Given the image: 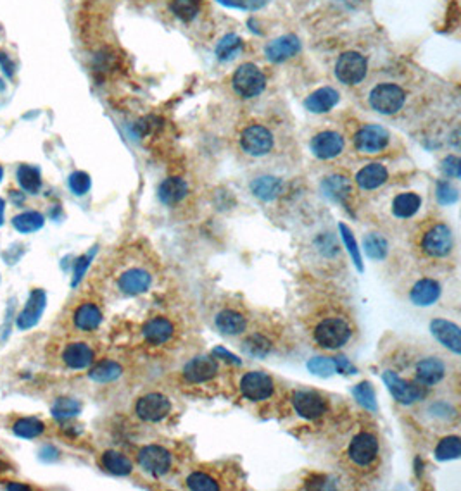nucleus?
<instances>
[{
  "label": "nucleus",
  "mask_w": 461,
  "mask_h": 491,
  "mask_svg": "<svg viewBox=\"0 0 461 491\" xmlns=\"http://www.w3.org/2000/svg\"><path fill=\"white\" fill-rule=\"evenodd\" d=\"M137 414L147 423H158L171 412V402L161 393L143 395L137 402Z\"/></svg>",
  "instance_id": "obj_15"
},
{
  "label": "nucleus",
  "mask_w": 461,
  "mask_h": 491,
  "mask_svg": "<svg viewBox=\"0 0 461 491\" xmlns=\"http://www.w3.org/2000/svg\"><path fill=\"white\" fill-rule=\"evenodd\" d=\"M353 395H354V398H356L365 408H368V410L375 412L378 408L377 400H375V390H373V386L370 385V383L363 381V383H360V385L354 386Z\"/></svg>",
  "instance_id": "obj_45"
},
{
  "label": "nucleus",
  "mask_w": 461,
  "mask_h": 491,
  "mask_svg": "<svg viewBox=\"0 0 461 491\" xmlns=\"http://www.w3.org/2000/svg\"><path fill=\"white\" fill-rule=\"evenodd\" d=\"M430 331L444 346L455 352L456 356L461 352V336L460 328L455 323L446 319H434L430 323Z\"/></svg>",
  "instance_id": "obj_22"
},
{
  "label": "nucleus",
  "mask_w": 461,
  "mask_h": 491,
  "mask_svg": "<svg viewBox=\"0 0 461 491\" xmlns=\"http://www.w3.org/2000/svg\"><path fill=\"white\" fill-rule=\"evenodd\" d=\"M292 407L304 419H320L327 414L328 403L322 395L315 391H294L292 393Z\"/></svg>",
  "instance_id": "obj_12"
},
{
  "label": "nucleus",
  "mask_w": 461,
  "mask_h": 491,
  "mask_svg": "<svg viewBox=\"0 0 461 491\" xmlns=\"http://www.w3.org/2000/svg\"><path fill=\"white\" fill-rule=\"evenodd\" d=\"M188 193V185L182 178H168L158 190L159 200L166 205H175L185 199Z\"/></svg>",
  "instance_id": "obj_30"
},
{
  "label": "nucleus",
  "mask_w": 461,
  "mask_h": 491,
  "mask_svg": "<svg viewBox=\"0 0 461 491\" xmlns=\"http://www.w3.org/2000/svg\"><path fill=\"white\" fill-rule=\"evenodd\" d=\"M121 373H123V369L118 362L102 361V362H98L96 367L90 369L88 376L97 383H111L121 376Z\"/></svg>",
  "instance_id": "obj_36"
},
{
  "label": "nucleus",
  "mask_w": 461,
  "mask_h": 491,
  "mask_svg": "<svg viewBox=\"0 0 461 491\" xmlns=\"http://www.w3.org/2000/svg\"><path fill=\"white\" fill-rule=\"evenodd\" d=\"M4 178V167H2V164H0V181H2Z\"/></svg>",
  "instance_id": "obj_59"
},
{
  "label": "nucleus",
  "mask_w": 461,
  "mask_h": 491,
  "mask_svg": "<svg viewBox=\"0 0 461 491\" xmlns=\"http://www.w3.org/2000/svg\"><path fill=\"white\" fill-rule=\"evenodd\" d=\"M68 185L75 195H85V193L90 190V185H92V181H90V176L86 175V172L76 171V172H73L71 176H69Z\"/></svg>",
  "instance_id": "obj_47"
},
{
  "label": "nucleus",
  "mask_w": 461,
  "mask_h": 491,
  "mask_svg": "<svg viewBox=\"0 0 461 491\" xmlns=\"http://www.w3.org/2000/svg\"><path fill=\"white\" fill-rule=\"evenodd\" d=\"M2 90H4V81L0 80V92H2Z\"/></svg>",
  "instance_id": "obj_60"
},
{
  "label": "nucleus",
  "mask_w": 461,
  "mask_h": 491,
  "mask_svg": "<svg viewBox=\"0 0 461 491\" xmlns=\"http://www.w3.org/2000/svg\"><path fill=\"white\" fill-rule=\"evenodd\" d=\"M333 364H335L337 373H343V374H354V373H356V367H354L351 362H349L348 358H344V357H335V358H333Z\"/></svg>",
  "instance_id": "obj_52"
},
{
  "label": "nucleus",
  "mask_w": 461,
  "mask_h": 491,
  "mask_svg": "<svg viewBox=\"0 0 461 491\" xmlns=\"http://www.w3.org/2000/svg\"><path fill=\"white\" fill-rule=\"evenodd\" d=\"M240 147L249 155H266L273 148V135H271L268 128L261 125H250L240 133Z\"/></svg>",
  "instance_id": "obj_6"
},
{
  "label": "nucleus",
  "mask_w": 461,
  "mask_h": 491,
  "mask_svg": "<svg viewBox=\"0 0 461 491\" xmlns=\"http://www.w3.org/2000/svg\"><path fill=\"white\" fill-rule=\"evenodd\" d=\"M187 486L196 491H218L221 488L220 482L211 474L204 472V470H193L191 476L187 477Z\"/></svg>",
  "instance_id": "obj_40"
},
{
  "label": "nucleus",
  "mask_w": 461,
  "mask_h": 491,
  "mask_svg": "<svg viewBox=\"0 0 461 491\" xmlns=\"http://www.w3.org/2000/svg\"><path fill=\"white\" fill-rule=\"evenodd\" d=\"M265 2H266V0H247V2H245V6L254 7V9H258V7L265 6Z\"/></svg>",
  "instance_id": "obj_55"
},
{
  "label": "nucleus",
  "mask_w": 461,
  "mask_h": 491,
  "mask_svg": "<svg viewBox=\"0 0 461 491\" xmlns=\"http://www.w3.org/2000/svg\"><path fill=\"white\" fill-rule=\"evenodd\" d=\"M9 490H30V486H26V485H9L7 486Z\"/></svg>",
  "instance_id": "obj_58"
},
{
  "label": "nucleus",
  "mask_w": 461,
  "mask_h": 491,
  "mask_svg": "<svg viewBox=\"0 0 461 491\" xmlns=\"http://www.w3.org/2000/svg\"><path fill=\"white\" fill-rule=\"evenodd\" d=\"M81 405L78 400L73 398H57L56 403L52 405V415L56 419H69L80 414Z\"/></svg>",
  "instance_id": "obj_44"
},
{
  "label": "nucleus",
  "mask_w": 461,
  "mask_h": 491,
  "mask_svg": "<svg viewBox=\"0 0 461 491\" xmlns=\"http://www.w3.org/2000/svg\"><path fill=\"white\" fill-rule=\"evenodd\" d=\"M73 323L81 331H93L102 323V311L97 304L85 302L78 305L73 314Z\"/></svg>",
  "instance_id": "obj_26"
},
{
  "label": "nucleus",
  "mask_w": 461,
  "mask_h": 491,
  "mask_svg": "<svg viewBox=\"0 0 461 491\" xmlns=\"http://www.w3.org/2000/svg\"><path fill=\"white\" fill-rule=\"evenodd\" d=\"M340 464L354 477L373 476L382 465V440L375 426H360L349 436L340 453Z\"/></svg>",
  "instance_id": "obj_2"
},
{
  "label": "nucleus",
  "mask_w": 461,
  "mask_h": 491,
  "mask_svg": "<svg viewBox=\"0 0 461 491\" xmlns=\"http://www.w3.org/2000/svg\"><path fill=\"white\" fill-rule=\"evenodd\" d=\"M93 254H96V249L90 252V254H86V255H83V257L78 259V262H76V266H75V278H73V286H76V284L81 281V278H83L86 267L90 266V261H92Z\"/></svg>",
  "instance_id": "obj_50"
},
{
  "label": "nucleus",
  "mask_w": 461,
  "mask_h": 491,
  "mask_svg": "<svg viewBox=\"0 0 461 491\" xmlns=\"http://www.w3.org/2000/svg\"><path fill=\"white\" fill-rule=\"evenodd\" d=\"M425 414L430 420L439 424H451L458 418L456 407L452 405V403L446 402V400H435V402H430L429 405L425 407Z\"/></svg>",
  "instance_id": "obj_32"
},
{
  "label": "nucleus",
  "mask_w": 461,
  "mask_h": 491,
  "mask_svg": "<svg viewBox=\"0 0 461 491\" xmlns=\"http://www.w3.org/2000/svg\"><path fill=\"white\" fill-rule=\"evenodd\" d=\"M461 453V440L460 436H447L440 440L437 448H435V457L439 460H452L458 459Z\"/></svg>",
  "instance_id": "obj_41"
},
{
  "label": "nucleus",
  "mask_w": 461,
  "mask_h": 491,
  "mask_svg": "<svg viewBox=\"0 0 461 491\" xmlns=\"http://www.w3.org/2000/svg\"><path fill=\"white\" fill-rule=\"evenodd\" d=\"M311 150L318 159H333L344 150V138L337 131H322L311 140Z\"/></svg>",
  "instance_id": "obj_18"
},
{
  "label": "nucleus",
  "mask_w": 461,
  "mask_h": 491,
  "mask_svg": "<svg viewBox=\"0 0 461 491\" xmlns=\"http://www.w3.org/2000/svg\"><path fill=\"white\" fill-rule=\"evenodd\" d=\"M101 464L108 472L116 474V476H128L131 470H133V464H131L128 457L119 452H114V450H108V452L102 453Z\"/></svg>",
  "instance_id": "obj_31"
},
{
  "label": "nucleus",
  "mask_w": 461,
  "mask_h": 491,
  "mask_svg": "<svg viewBox=\"0 0 461 491\" xmlns=\"http://www.w3.org/2000/svg\"><path fill=\"white\" fill-rule=\"evenodd\" d=\"M4 210H6V202L0 199V226L4 224Z\"/></svg>",
  "instance_id": "obj_57"
},
{
  "label": "nucleus",
  "mask_w": 461,
  "mask_h": 491,
  "mask_svg": "<svg viewBox=\"0 0 461 491\" xmlns=\"http://www.w3.org/2000/svg\"><path fill=\"white\" fill-rule=\"evenodd\" d=\"M143 338L152 345H163L168 343L171 340V336L175 335V326L168 317L158 316L152 317L143 324Z\"/></svg>",
  "instance_id": "obj_21"
},
{
  "label": "nucleus",
  "mask_w": 461,
  "mask_h": 491,
  "mask_svg": "<svg viewBox=\"0 0 461 491\" xmlns=\"http://www.w3.org/2000/svg\"><path fill=\"white\" fill-rule=\"evenodd\" d=\"M440 295V284L432 278H423L413 284L410 290V300L418 307H427L437 302Z\"/></svg>",
  "instance_id": "obj_25"
},
{
  "label": "nucleus",
  "mask_w": 461,
  "mask_h": 491,
  "mask_svg": "<svg viewBox=\"0 0 461 491\" xmlns=\"http://www.w3.org/2000/svg\"><path fill=\"white\" fill-rule=\"evenodd\" d=\"M366 69H368V64H366V59L361 53L345 52L337 61L335 74L340 83L356 85L365 80Z\"/></svg>",
  "instance_id": "obj_8"
},
{
  "label": "nucleus",
  "mask_w": 461,
  "mask_h": 491,
  "mask_svg": "<svg viewBox=\"0 0 461 491\" xmlns=\"http://www.w3.org/2000/svg\"><path fill=\"white\" fill-rule=\"evenodd\" d=\"M247 314L238 307H225L216 314L215 324L223 335H242L247 329Z\"/></svg>",
  "instance_id": "obj_17"
},
{
  "label": "nucleus",
  "mask_w": 461,
  "mask_h": 491,
  "mask_svg": "<svg viewBox=\"0 0 461 491\" xmlns=\"http://www.w3.org/2000/svg\"><path fill=\"white\" fill-rule=\"evenodd\" d=\"M365 252L373 261H382V259H385L387 252H389V243L382 234L370 233L365 237Z\"/></svg>",
  "instance_id": "obj_38"
},
{
  "label": "nucleus",
  "mask_w": 461,
  "mask_h": 491,
  "mask_svg": "<svg viewBox=\"0 0 461 491\" xmlns=\"http://www.w3.org/2000/svg\"><path fill=\"white\" fill-rule=\"evenodd\" d=\"M221 2L226 4V6H233V7H245V2H242V0H221Z\"/></svg>",
  "instance_id": "obj_56"
},
{
  "label": "nucleus",
  "mask_w": 461,
  "mask_h": 491,
  "mask_svg": "<svg viewBox=\"0 0 461 491\" xmlns=\"http://www.w3.org/2000/svg\"><path fill=\"white\" fill-rule=\"evenodd\" d=\"M213 353H215V356H221V357L225 358V361H226V358H228V361H232L233 364H240V361H238L235 356H232V353L226 352V350H223V348H216Z\"/></svg>",
  "instance_id": "obj_54"
},
{
  "label": "nucleus",
  "mask_w": 461,
  "mask_h": 491,
  "mask_svg": "<svg viewBox=\"0 0 461 491\" xmlns=\"http://www.w3.org/2000/svg\"><path fill=\"white\" fill-rule=\"evenodd\" d=\"M442 171L446 172L447 176H452V178H460L461 160L456 155L446 157V159H444V162H442Z\"/></svg>",
  "instance_id": "obj_51"
},
{
  "label": "nucleus",
  "mask_w": 461,
  "mask_h": 491,
  "mask_svg": "<svg viewBox=\"0 0 461 491\" xmlns=\"http://www.w3.org/2000/svg\"><path fill=\"white\" fill-rule=\"evenodd\" d=\"M275 383L266 373L261 371H250L245 373L240 379V391L247 400L253 402H263L268 400L273 395Z\"/></svg>",
  "instance_id": "obj_10"
},
{
  "label": "nucleus",
  "mask_w": 461,
  "mask_h": 491,
  "mask_svg": "<svg viewBox=\"0 0 461 491\" xmlns=\"http://www.w3.org/2000/svg\"><path fill=\"white\" fill-rule=\"evenodd\" d=\"M63 361L71 369H85L93 362L92 346L85 341H73L64 348Z\"/></svg>",
  "instance_id": "obj_24"
},
{
  "label": "nucleus",
  "mask_w": 461,
  "mask_h": 491,
  "mask_svg": "<svg viewBox=\"0 0 461 491\" xmlns=\"http://www.w3.org/2000/svg\"><path fill=\"white\" fill-rule=\"evenodd\" d=\"M339 229H340V233H343V238H344V242H345V247H348V250H349V254H351V257H353L354 264H356L358 269L363 271V266H361V255H360V250H358L356 240H354L351 229H349L345 224H339Z\"/></svg>",
  "instance_id": "obj_48"
},
{
  "label": "nucleus",
  "mask_w": 461,
  "mask_h": 491,
  "mask_svg": "<svg viewBox=\"0 0 461 491\" xmlns=\"http://www.w3.org/2000/svg\"><path fill=\"white\" fill-rule=\"evenodd\" d=\"M140 467L152 476H164L171 469V453L161 445H147L137 455Z\"/></svg>",
  "instance_id": "obj_11"
},
{
  "label": "nucleus",
  "mask_w": 461,
  "mask_h": 491,
  "mask_svg": "<svg viewBox=\"0 0 461 491\" xmlns=\"http://www.w3.org/2000/svg\"><path fill=\"white\" fill-rule=\"evenodd\" d=\"M244 350L249 356L254 357H266L271 350V341L268 340V336H265L263 333H253L245 338L244 341Z\"/></svg>",
  "instance_id": "obj_39"
},
{
  "label": "nucleus",
  "mask_w": 461,
  "mask_h": 491,
  "mask_svg": "<svg viewBox=\"0 0 461 491\" xmlns=\"http://www.w3.org/2000/svg\"><path fill=\"white\" fill-rule=\"evenodd\" d=\"M300 51V42L298 36L294 35H285L282 38L273 40V42L266 45L265 52L266 57L271 63H282V61L290 59L295 53Z\"/></svg>",
  "instance_id": "obj_23"
},
{
  "label": "nucleus",
  "mask_w": 461,
  "mask_h": 491,
  "mask_svg": "<svg viewBox=\"0 0 461 491\" xmlns=\"http://www.w3.org/2000/svg\"><path fill=\"white\" fill-rule=\"evenodd\" d=\"M220 371L216 358L213 357H196L183 367V378L188 383H204L213 379Z\"/></svg>",
  "instance_id": "obj_19"
},
{
  "label": "nucleus",
  "mask_w": 461,
  "mask_h": 491,
  "mask_svg": "<svg viewBox=\"0 0 461 491\" xmlns=\"http://www.w3.org/2000/svg\"><path fill=\"white\" fill-rule=\"evenodd\" d=\"M16 176H18L19 187H21L26 193L35 195V193H39L40 188H42V175H40L39 167L23 164V166L18 167Z\"/></svg>",
  "instance_id": "obj_34"
},
{
  "label": "nucleus",
  "mask_w": 461,
  "mask_h": 491,
  "mask_svg": "<svg viewBox=\"0 0 461 491\" xmlns=\"http://www.w3.org/2000/svg\"><path fill=\"white\" fill-rule=\"evenodd\" d=\"M415 252L427 261L447 259L455 250V237L447 222L439 219L423 221L415 233Z\"/></svg>",
  "instance_id": "obj_3"
},
{
  "label": "nucleus",
  "mask_w": 461,
  "mask_h": 491,
  "mask_svg": "<svg viewBox=\"0 0 461 491\" xmlns=\"http://www.w3.org/2000/svg\"><path fill=\"white\" fill-rule=\"evenodd\" d=\"M390 135L385 128L378 125H366L354 136V145L361 154H378L389 145Z\"/></svg>",
  "instance_id": "obj_13"
},
{
  "label": "nucleus",
  "mask_w": 461,
  "mask_h": 491,
  "mask_svg": "<svg viewBox=\"0 0 461 491\" xmlns=\"http://www.w3.org/2000/svg\"><path fill=\"white\" fill-rule=\"evenodd\" d=\"M154 281V274L146 266H130L118 274V288L126 295L147 291Z\"/></svg>",
  "instance_id": "obj_7"
},
{
  "label": "nucleus",
  "mask_w": 461,
  "mask_h": 491,
  "mask_svg": "<svg viewBox=\"0 0 461 491\" xmlns=\"http://www.w3.org/2000/svg\"><path fill=\"white\" fill-rule=\"evenodd\" d=\"M437 200L442 205H451L458 200V190L450 181H439L437 183Z\"/></svg>",
  "instance_id": "obj_49"
},
{
  "label": "nucleus",
  "mask_w": 461,
  "mask_h": 491,
  "mask_svg": "<svg viewBox=\"0 0 461 491\" xmlns=\"http://www.w3.org/2000/svg\"><path fill=\"white\" fill-rule=\"evenodd\" d=\"M337 102H339V92L330 88V86H325V88L313 92L310 97L306 98L304 105H306V109L311 110V113L323 114L333 109V107L337 105Z\"/></svg>",
  "instance_id": "obj_27"
},
{
  "label": "nucleus",
  "mask_w": 461,
  "mask_h": 491,
  "mask_svg": "<svg viewBox=\"0 0 461 491\" xmlns=\"http://www.w3.org/2000/svg\"><path fill=\"white\" fill-rule=\"evenodd\" d=\"M389 180V172L382 164H368L358 172L356 183L361 190H375Z\"/></svg>",
  "instance_id": "obj_29"
},
{
  "label": "nucleus",
  "mask_w": 461,
  "mask_h": 491,
  "mask_svg": "<svg viewBox=\"0 0 461 491\" xmlns=\"http://www.w3.org/2000/svg\"><path fill=\"white\" fill-rule=\"evenodd\" d=\"M45 305H47V295H45L44 290L40 288H35L30 293V299H28L26 305L21 312H19L18 319H16V324H18L19 329H31L33 326L39 324L40 317L45 311Z\"/></svg>",
  "instance_id": "obj_16"
},
{
  "label": "nucleus",
  "mask_w": 461,
  "mask_h": 491,
  "mask_svg": "<svg viewBox=\"0 0 461 491\" xmlns=\"http://www.w3.org/2000/svg\"><path fill=\"white\" fill-rule=\"evenodd\" d=\"M44 429H45V424L36 418H23V419L16 420L14 426H12L14 435L24 440L36 438V436L42 435Z\"/></svg>",
  "instance_id": "obj_37"
},
{
  "label": "nucleus",
  "mask_w": 461,
  "mask_h": 491,
  "mask_svg": "<svg viewBox=\"0 0 461 491\" xmlns=\"http://www.w3.org/2000/svg\"><path fill=\"white\" fill-rule=\"evenodd\" d=\"M384 381L390 393H392V397L399 403H405V405H411V403L418 402V400H422L427 395L425 386L406 381V379L399 378L394 371H385Z\"/></svg>",
  "instance_id": "obj_9"
},
{
  "label": "nucleus",
  "mask_w": 461,
  "mask_h": 491,
  "mask_svg": "<svg viewBox=\"0 0 461 491\" xmlns=\"http://www.w3.org/2000/svg\"><path fill=\"white\" fill-rule=\"evenodd\" d=\"M446 376V364L437 356L422 357L417 362L413 371V378L417 385L422 386H435Z\"/></svg>",
  "instance_id": "obj_14"
},
{
  "label": "nucleus",
  "mask_w": 461,
  "mask_h": 491,
  "mask_svg": "<svg viewBox=\"0 0 461 491\" xmlns=\"http://www.w3.org/2000/svg\"><path fill=\"white\" fill-rule=\"evenodd\" d=\"M420 205H422V199L417 193H401L392 202V214L399 219H407L418 212Z\"/></svg>",
  "instance_id": "obj_33"
},
{
  "label": "nucleus",
  "mask_w": 461,
  "mask_h": 491,
  "mask_svg": "<svg viewBox=\"0 0 461 491\" xmlns=\"http://www.w3.org/2000/svg\"><path fill=\"white\" fill-rule=\"evenodd\" d=\"M283 183L280 178L275 176H259L250 183V192L254 197H258L259 200L270 202L275 200L282 193Z\"/></svg>",
  "instance_id": "obj_28"
},
{
  "label": "nucleus",
  "mask_w": 461,
  "mask_h": 491,
  "mask_svg": "<svg viewBox=\"0 0 461 491\" xmlns=\"http://www.w3.org/2000/svg\"><path fill=\"white\" fill-rule=\"evenodd\" d=\"M173 14L182 21H192L199 14V0H173L170 4Z\"/></svg>",
  "instance_id": "obj_43"
},
{
  "label": "nucleus",
  "mask_w": 461,
  "mask_h": 491,
  "mask_svg": "<svg viewBox=\"0 0 461 491\" xmlns=\"http://www.w3.org/2000/svg\"><path fill=\"white\" fill-rule=\"evenodd\" d=\"M0 66H2L4 73L7 74V76H12L14 74V63L9 59V56L4 52H0Z\"/></svg>",
  "instance_id": "obj_53"
},
{
  "label": "nucleus",
  "mask_w": 461,
  "mask_h": 491,
  "mask_svg": "<svg viewBox=\"0 0 461 491\" xmlns=\"http://www.w3.org/2000/svg\"><path fill=\"white\" fill-rule=\"evenodd\" d=\"M322 192L325 197L337 202V204L348 205L353 195V183L348 176L332 175L322 181Z\"/></svg>",
  "instance_id": "obj_20"
},
{
  "label": "nucleus",
  "mask_w": 461,
  "mask_h": 491,
  "mask_svg": "<svg viewBox=\"0 0 461 491\" xmlns=\"http://www.w3.org/2000/svg\"><path fill=\"white\" fill-rule=\"evenodd\" d=\"M242 51V38L237 35H226L216 47V56L220 61L233 59Z\"/></svg>",
  "instance_id": "obj_42"
},
{
  "label": "nucleus",
  "mask_w": 461,
  "mask_h": 491,
  "mask_svg": "<svg viewBox=\"0 0 461 491\" xmlns=\"http://www.w3.org/2000/svg\"><path fill=\"white\" fill-rule=\"evenodd\" d=\"M308 369L313 374H316V376H330L333 371H335V364H333V358L315 357L308 362Z\"/></svg>",
  "instance_id": "obj_46"
},
{
  "label": "nucleus",
  "mask_w": 461,
  "mask_h": 491,
  "mask_svg": "<svg viewBox=\"0 0 461 491\" xmlns=\"http://www.w3.org/2000/svg\"><path fill=\"white\" fill-rule=\"evenodd\" d=\"M45 224V217L36 210H26V212L18 214L12 219V226L19 231V233H35V231L42 229Z\"/></svg>",
  "instance_id": "obj_35"
},
{
  "label": "nucleus",
  "mask_w": 461,
  "mask_h": 491,
  "mask_svg": "<svg viewBox=\"0 0 461 491\" xmlns=\"http://www.w3.org/2000/svg\"><path fill=\"white\" fill-rule=\"evenodd\" d=\"M233 90L242 98H254L265 90L266 78L261 69L254 64H242L233 74Z\"/></svg>",
  "instance_id": "obj_4"
},
{
  "label": "nucleus",
  "mask_w": 461,
  "mask_h": 491,
  "mask_svg": "<svg viewBox=\"0 0 461 491\" xmlns=\"http://www.w3.org/2000/svg\"><path fill=\"white\" fill-rule=\"evenodd\" d=\"M310 333L320 348H343L356 335V323L344 305L322 304L310 316Z\"/></svg>",
  "instance_id": "obj_1"
},
{
  "label": "nucleus",
  "mask_w": 461,
  "mask_h": 491,
  "mask_svg": "<svg viewBox=\"0 0 461 491\" xmlns=\"http://www.w3.org/2000/svg\"><path fill=\"white\" fill-rule=\"evenodd\" d=\"M406 93L401 86L392 83L378 85L370 95V104L380 114H396L405 105Z\"/></svg>",
  "instance_id": "obj_5"
}]
</instances>
